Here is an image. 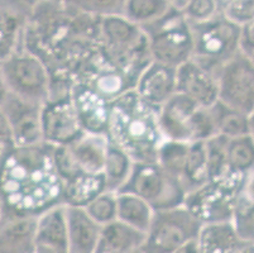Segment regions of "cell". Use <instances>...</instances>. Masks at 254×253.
I'll list each match as a JSON object with an SVG mask.
<instances>
[{
  "instance_id": "1",
  "label": "cell",
  "mask_w": 254,
  "mask_h": 253,
  "mask_svg": "<svg viewBox=\"0 0 254 253\" xmlns=\"http://www.w3.org/2000/svg\"><path fill=\"white\" fill-rule=\"evenodd\" d=\"M23 47L37 56L50 74L72 78L100 47V18L77 10L71 1H33Z\"/></svg>"
},
{
  "instance_id": "2",
  "label": "cell",
  "mask_w": 254,
  "mask_h": 253,
  "mask_svg": "<svg viewBox=\"0 0 254 253\" xmlns=\"http://www.w3.org/2000/svg\"><path fill=\"white\" fill-rule=\"evenodd\" d=\"M52 146L8 147L0 157V208L3 215L39 217L62 205L64 182L52 159Z\"/></svg>"
},
{
  "instance_id": "3",
  "label": "cell",
  "mask_w": 254,
  "mask_h": 253,
  "mask_svg": "<svg viewBox=\"0 0 254 253\" xmlns=\"http://www.w3.org/2000/svg\"><path fill=\"white\" fill-rule=\"evenodd\" d=\"M106 137L122 148L134 164L157 161V152L165 138L159 128L158 110L134 91L110 101Z\"/></svg>"
},
{
  "instance_id": "4",
  "label": "cell",
  "mask_w": 254,
  "mask_h": 253,
  "mask_svg": "<svg viewBox=\"0 0 254 253\" xmlns=\"http://www.w3.org/2000/svg\"><path fill=\"white\" fill-rule=\"evenodd\" d=\"M99 48L115 67L135 80L152 62L148 39L144 32L123 15L100 18Z\"/></svg>"
},
{
  "instance_id": "5",
  "label": "cell",
  "mask_w": 254,
  "mask_h": 253,
  "mask_svg": "<svg viewBox=\"0 0 254 253\" xmlns=\"http://www.w3.org/2000/svg\"><path fill=\"white\" fill-rule=\"evenodd\" d=\"M253 173L228 170L220 177L206 181L202 186L185 196L184 206L201 224L230 222L235 201Z\"/></svg>"
},
{
  "instance_id": "6",
  "label": "cell",
  "mask_w": 254,
  "mask_h": 253,
  "mask_svg": "<svg viewBox=\"0 0 254 253\" xmlns=\"http://www.w3.org/2000/svg\"><path fill=\"white\" fill-rule=\"evenodd\" d=\"M140 28L148 39L152 61L177 69L191 60L192 36L190 24L172 1L170 9L159 19Z\"/></svg>"
},
{
  "instance_id": "7",
  "label": "cell",
  "mask_w": 254,
  "mask_h": 253,
  "mask_svg": "<svg viewBox=\"0 0 254 253\" xmlns=\"http://www.w3.org/2000/svg\"><path fill=\"white\" fill-rule=\"evenodd\" d=\"M190 31L192 36L191 60L215 75L238 53L240 27L224 18L220 11L206 22L190 24Z\"/></svg>"
},
{
  "instance_id": "8",
  "label": "cell",
  "mask_w": 254,
  "mask_h": 253,
  "mask_svg": "<svg viewBox=\"0 0 254 253\" xmlns=\"http://www.w3.org/2000/svg\"><path fill=\"white\" fill-rule=\"evenodd\" d=\"M118 192L133 194L151 205L154 212L184 205L186 192L177 178L157 162L134 164L128 181Z\"/></svg>"
},
{
  "instance_id": "9",
  "label": "cell",
  "mask_w": 254,
  "mask_h": 253,
  "mask_svg": "<svg viewBox=\"0 0 254 253\" xmlns=\"http://www.w3.org/2000/svg\"><path fill=\"white\" fill-rule=\"evenodd\" d=\"M201 226V222L184 205L154 212L140 252L175 253L182 246L196 240Z\"/></svg>"
},
{
  "instance_id": "10",
  "label": "cell",
  "mask_w": 254,
  "mask_h": 253,
  "mask_svg": "<svg viewBox=\"0 0 254 253\" xmlns=\"http://www.w3.org/2000/svg\"><path fill=\"white\" fill-rule=\"evenodd\" d=\"M1 67L9 94L32 103L45 104L51 74L37 56L20 47L1 62Z\"/></svg>"
},
{
  "instance_id": "11",
  "label": "cell",
  "mask_w": 254,
  "mask_h": 253,
  "mask_svg": "<svg viewBox=\"0 0 254 253\" xmlns=\"http://www.w3.org/2000/svg\"><path fill=\"white\" fill-rule=\"evenodd\" d=\"M218 101L252 115L254 111V61L239 52L216 73Z\"/></svg>"
},
{
  "instance_id": "12",
  "label": "cell",
  "mask_w": 254,
  "mask_h": 253,
  "mask_svg": "<svg viewBox=\"0 0 254 253\" xmlns=\"http://www.w3.org/2000/svg\"><path fill=\"white\" fill-rule=\"evenodd\" d=\"M72 79L75 83L82 84L109 103L120 95L134 90L137 83L134 78L115 67L101 53L100 48L82 64Z\"/></svg>"
},
{
  "instance_id": "13",
  "label": "cell",
  "mask_w": 254,
  "mask_h": 253,
  "mask_svg": "<svg viewBox=\"0 0 254 253\" xmlns=\"http://www.w3.org/2000/svg\"><path fill=\"white\" fill-rule=\"evenodd\" d=\"M42 106V104L23 100L11 94L1 104L0 108L8 119L13 147H29L43 142L41 128Z\"/></svg>"
},
{
  "instance_id": "14",
  "label": "cell",
  "mask_w": 254,
  "mask_h": 253,
  "mask_svg": "<svg viewBox=\"0 0 254 253\" xmlns=\"http://www.w3.org/2000/svg\"><path fill=\"white\" fill-rule=\"evenodd\" d=\"M41 128L43 143L52 147L70 145L85 133L77 119L71 97L43 104Z\"/></svg>"
},
{
  "instance_id": "15",
  "label": "cell",
  "mask_w": 254,
  "mask_h": 253,
  "mask_svg": "<svg viewBox=\"0 0 254 253\" xmlns=\"http://www.w3.org/2000/svg\"><path fill=\"white\" fill-rule=\"evenodd\" d=\"M176 92L191 99L198 106L210 108L218 101L216 75L189 60L176 69Z\"/></svg>"
},
{
  "instance_id": "16",
  "label": "cell",
  "mask_w": 254,
  "mask_h": 253,
  "mask_svg": "<svg viewBox=\"0 0 254 253\" xmlns=\"http://www.w3.org/2000/svg\"><path fill=\"white\" fill-rule=\"evenodd\" d=\"M71 101L85 133L106 136L110 115L109 101L75 81L71 90Z\"/></svg>"
},
{
  "instance_id": "17",
  "label": "cell",
  "mask_w": 254,
  "mask_h": 253,
  "mask_svg": "<svg viewBox=\"0 0 254 253\" xmlns=\"http://www.w3.org/2000/svg\"><path fill=\"white\" fill-rule=\"evenodd\" d=\"M198 105L189 97L175 94L158 109V123L166 141L191 143L192 119Z\"/></svg>"
},
{
  "instance_id": "18",
  "label": "cell",
  "mask_w": 254,
  "mask_h": 253,
  "mask_svg": "<svg viewBox=\"0 0 254 253\" xmlns=\"http://www.w3.org/2000/svg\"><path fill=\"white\" fill-rule=\"evenodd\" d=\"M134 91L158 110L176 94V69L152 61L140 73Z\"/></svg>"
},
{
  "instance_id": "19",
  "label": "cell",
  "mask_w": 254,
  "mask_h": 253,
  "mask_svg": "<svg viewBox=\"0 0 254 253\" xmlns=\"http://www.w3.org/2000/svg\"><path fill=\"white\" fill-rule=\"evenodd\" d=\"M33 1H0V62L23 47V34Z\"/></svg>"
},
{
  "instance_id": "20",
  "label": "cell",
  "mask_w": 254,
  "mask_h": 253,
  "mask_svg": "<svg viewBox=\"0 0 254 253\" xmlns=\"http://www.w3.org/2000/svg\"><path fill=\"white\" fill-rule=\"evenodd\" d=\"M34 253H70L64 205L50 209L38 217Z\"/></svg>"
},
{
  "instance_id": "21",
  "label": "cell",
  "mask_w": 254,
  "mask_h": 253,
  "mask_svg": "<svg viewBox=\"0 0 254 253\" xmlns=\"http://www.w3.org/2000/svg\"><path fill=\"white\" fill-rule=\"evenodd\" d=\"M37 219L29 215H3L0 220V253H34Z\"/></svg>"
},
{
  "instance_id": "22",
  "label": "cell",
  "mask_w": 254,
  "mask_h": 253,
  "mask_svg": "<svg viewBox=\"0 0 254 253\" xmlns=\"http://www.w3.org/2000/svg\"><path fill=\"white\" fill-rule=\"evenodd\" d=\"M68 252L96 253L101 227L98 226L82 208L64 206Z\"/></svg>"
},
{
  "instance_id": "23",
  "label": "cell",
  "mask_w": 254,
  "mask_h": 253,
  "mask_svg": "<svg viewBox=\"0 0 254 253\" xmlns=\"http://www.w3.org/2000/svg\"><path fill=\"white\" fill-rule=\"evenodd\" d=\"M195 242L200 253H239L251 246L237 236L230 222L202 224Z\"/></svg>"
},
{
  "instance_id": "24",
  "label": "cell",
  "mask_w": 254,
  "mask_h": 253,
  "mask_svg": "<svg viewBox=\"0 0 254 253\" xmlns=\"http://www.w3.org/2000/svg\"><path fill=\"white\" fill-rule=\"evenodd\" d=\"M145 233L115 219L101 227L96 253H135L140 251Z\"/></svg>"
},
{
  "instance_id": "25",
  "label": "cell",
  "mask_w": 254,
  "mask_h": 253,
  "mask_svg": "<svg viewBox=\"0 0 254 253\" xmlns=\"http://www.w3.org/2000/svg\"><path fill=\"white\" fill-rule=\"evenodd\" d=\"M108 137L82 133L66 147L75 160L80 171L85 173L103 172Z\"/></svg>"
},
{
  "instance_id": "26",
  "label": "cell",
  "mask_w": 254,
  "mask_h": 253,
  "mask_svg": "<svg viewBox=\"0 0 254 253\" xmlns=\"http://www.w3.org/2000/svg\"><path fill=\"white\" fill-rule=\"evenodd\" d=\"M105 191L103 173H78L64 182L62 205L72 208H85L90 201Z\"/></svg>"
},
{
  "instance_id": "27",
  "label": "cell",
  "mask_w": 254,
  "mask_h": 253,
  "mask_svg": "<svg viewBox=\"0 0 254 253\" xmlns=\"http://www.w3.org/2000/svg\"><path fill=\"white\" fill-rule=\"evenodd\" d=\"M218 136L232 139L243 136H253V114L233 109L216 101L209 108Z\"/></svg>"
},
{
  "instance_id": "28",
  "label": "cell",
  "mask_w": 254,
  "mask_h": 253,
  "mask_svg": "<svg viewBox=\"0 0 254 253\" xmlns=\"http://www.w3.org/2000/svg\"><path fill=\"white\" fill-rule=\"evenodd\" d=\"M134 162L122 148L108 139L105 159H104L103 176L105 180V190L117 194L126 185L133 171Z\"/></svg>"
},
{
  "instance_id": "29",
  "label": "cell",
  "mask_w": 254,
  "mask_h": 253,
  "mask_svg": "<svg viewBox=\"0 0 254 253\" xmlns=\"http://www.w3.org/2000/svg\"><path fill=\"white\" fill-rule=\"evenodd\" d=\"M154 210L147 201L133 194L117 192V220L137 231H148Z\"/></svg>"
},
{
  "instance_id": "30",
  "label": "cell",
  "mask_w": 254,
  "mask_h": 253,
  "mask_svg": "<svg viewBox=\"0 0 254 253\" xmlns=\"http://www.w3.org/2000/svg\"><path fill=\"white\" fill-rule=\"evenodd\" d=\"M254 203H253V176L248 180L243 191L240 192L233 209L232 223L235 233L246 245H253L254 241Z\"/></svg>"
},
{
  "instance_id": "31",
  "label": "cell",
  "mask_w": 254,
  "mask_h": 253,
  "mask_svg": "<svg viewBox=\"0 0 254 253\" xmlns=\"http://www.w3.org/2000/svg\"><path fill=\"white\" fill-rule=\"evenodd\" d=\"M207 181L206 155L204 142H191L182 170L180 184L186 195L198 189Z\"/></svg>"
},
{
  "instance_id": "32",
  "label": "cell",
  "mask_w": 254,
  "mask_h": 253,
  "mask_svg": "<svg viewBox=\"0 0 254 253\" xmlns=\"http://www.w3.org/2000/svg\"><path fill=\"white\" fill-rule=\"evenodd\" d=\"M170 0H124L123 17L138 27L159 19L170 9Z\"/></svg>"
},
{
  "instance_id": "33",
  "label": "cell",
  "mask_w": 254,
  "mask_h": 253,
  "mask_svg": "<svg viewBox=\"0 0 254 253\" xmlns=\"http://www.w3.org/2000/svg\"><path fill=\"white\" fill-rule=\"evenodd\" d=\"M225 157L229 170L244 173V175L253 173V136H243L228 139L225 146Z\"/></svg>"
},
{
  "instance_id": "34",
  "label": "cell",
  "mask_w": 254,
  "mask_h": 253,
  "mask_svg": "<svg viewBox=\"0 0 254 253\" xmlns=\"http://www.w3.org/2000/svg\"><path fill=\"white\" fill-rule=\"evenodd\" d=\"M189 147H190L189 142H176V141H166L165 139L161 147L158 148L156 162L166 172L180 181Z\"/></svg>"
},
{
  "instance_id": "35",
  "label": "cell",
  "mask_w": 254,
  "mask_h": 253,
  "mask_svg": "<svg viewBox=\"0 0 254 253\" xmlns=\"http://www.w3.org/2000/svg\"><path fill=\"white\" fill-rule=\"evenodd\" d=\"M82 209L98 226H106L117 219V194L105 190Z\"/></svg>"
},
{
  "instance_id": "36",
  "label": "cell",
  "mask_w": 254,
  "mask_h": 253,
  "mask_svg": "<svg viewBox=\"0 0 254 253\" xmlns=\"http://www.w3.org/2000/svg\"><path fill=\"white\" fill-rule=\"evenodd\" d=\"M190 24H198L211 19L219 13V3L215 0H182L172 1Z\"/></svg>"
},
{
  "instance_id": "37",
  "label": "cell",
  "mask_w": 254,
  "mask_h": 253,
  "mask_svg": "<svg viewBox=\"0 0 254 253\" xmlns=\"http://www.w3.org/2000/svg\"><path fill=\"white\" fill-rule=\"evenodd\" d=\"M228 138L221 136H215L206 141L205 143V155H206L207 166V181L212 178L220 177L221 175L229 170L226 165L225 146Z\"/></svg>"
},
{
  "instance_id": "38",
  "label": "cell",
  "mask_w": 254,
  "mask_h": 253,
  "mask_svg": "<svg viewBox=\"0 0 254 253\" xmlns=\"http://www.w3.org/2000/svg\"><path fill=\"white\" fill-rule=\"evenodd\" d=\"M219 11L224 18L233 24L242 25L254 20V1L253 0H229V1H218Z\"/></svg>"
},
{
  "instance_id": "39",
  "label": "cell",
  "mask_w": 254,
  "mask_h": 253,
  "mask_svg": "<svg viewBox=\"0 0 254 253\" xmlns=\"http://www.w3.org/2000/svg\"><path fill=\"white\" fill-rule=\"evenodd\" d=\"M77 10L96 18L123 15L124 0H70Z\"/></svg>"
},
{
  "instance_id": "40",
  "label": "cell",
  "mask_w": 254,
  "mask_h": 253,
  "mask_svg": "<svg viewBox=\"0 0 254 253\" xmlns=\"http://www.w3.org/2000/svg\"><path fill=\"white\" fill-rule=\"evenodd\" d=\"M253 29L254 22L242 25L239 32V38H238V52L249 60H254Z\"/></svg>"
},
{
  "instance_id": "41",
  "label": "cell",
  "mask_w": 254,
  "mask_h": 253,
  "mask_svg": "<svg viewBox=\"0 0 254 253\" xmlns=\"http://www.w3.org/2000/svg\"><path fill=\"white\" fill-rule=\"evenodd\" d=\"M0 146L3 147H13L11 142V133L9 128V123L6 119L4 111L0 108Z\"/></svg>"
},
{
  "instance_id": "42",
  "label": "cell",
  "mask_w": 254,
  "mask_h": 253,
  "mask_svg": "<svg viewBox=\"0 0 254 253\" xmlns=\"http://www.w3.org/2000/svg\"><path fill=\"white\" fill-rule=\"evenodd\" d=\"M9 91L6 89L5 85V80H4V75H3V67H1V62H0V106L1 104L5 101V99L8 97Z\"/></svg>"
},
{
  "instance_id": "43",
  "label": "cell",
  "mask_w": 254,
  "mask_h": 253,
  "mask_svg": "<svg viewBox=\"0 0 254 253\" xmlns=\"http://www.w3.org/2000/svg\"><path fill=\"white\" fill-rule=\"evenodd\" d=\"M175 253H200V252H198V248L197 246H196L195 240H193L191 241V242L186 243L185 246H182V247L179 248Z\"/></svg>"
},
{
  "instance_id": "44",
  "label": "cell",
  "mask_w": 254,
  "mask_h": 253,
  "mask_svg": "<svg viewBox=\"0 0 254 253\" xmlns=\"http://www.w3.org/2000/svg\"><path fill=\"white\" fill-rule=\"evenodd\" d=\"M239 253H254V246L251 245V246H247L244 250L240 251Z\"/></svg>"
},
{
  "instance_id": "45",
  "label": "cell",
  "mask_w": 254,
  "mask_h": 253,
  "mask_svg": "<svg viewBox=\"0 0 254 253\" xmlns=\"http://www.w3.org/2000/svg\"><path fill=\"white\" fill-rule=\"evenodd\" d=\"M6 150V147H3V146H0V157H1V155L4 153V151Z\"/></svg>"
},
{
  "instance_id": "46",
  "label": "cell",
  "mask_w": 254,
  "mask_h": 253,
  "mask_svg": "<svg viewBox=\"0 0 254 253\" xmlns=\"http://www.w3.org/2000/svg\"><path fill=\"white\" fill-rule=\"evenodd\" d=\"M1 217H3V212H1V208H0V220H1Z\"/></svg>"
},
{
  "instance_id": "47",
  "label": "cell",
  "mask_w": 254,
  "mask_h": 253,
  "mask_svg": "<svg viewBox=\"0 0 254 253\" xmlns=\"http://www.w3.org/2000/svg\"><path fill=\"white\" fill-rule=\"evenodd\" d=\"M135 253H142V252H140V251H138V252H135Z\"/></svg>"
}]
</instances>
